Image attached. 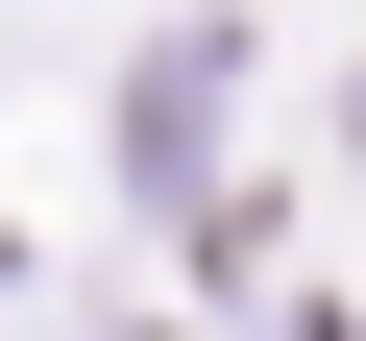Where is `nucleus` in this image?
I'll list each match as a JSON object with an SVG mask.
<instances>
[{"label":"nucleus","mask_w":366,"mask_h":341,"mask_svg":"<svg viewBox=\"0 0 366 341\" xmlns=\"http://www.w3.org/2000/svg\"><path fill=\"white\" fill-rule=\"evenodd\" d=\"M342 122H366V98H342Z\"/></svg>","instance_id":"obj_1"}]
</instances>
